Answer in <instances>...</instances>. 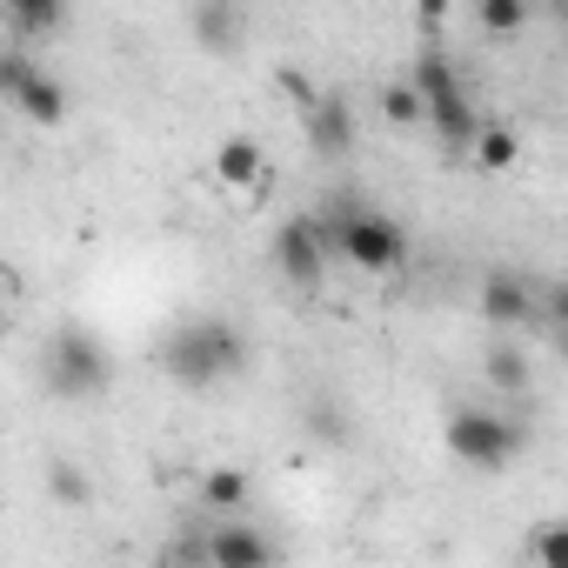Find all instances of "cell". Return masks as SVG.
I'll use <instances>...</instances> for the list:
<instances>
[{
	"label": "cell",
	"instance_id": "6da1fadb",
	"mask_svg": "<svg viewBox=\"0 0 568 568\" xmlns=\"http://www.w3.org/2000/svg\"><path fill=\"white\" fill-rule=\"evenodd\" d=\"M247 368V342L221 322V315H194L161 342V375L174 388H221Z\"/></svg>",
	"mask_w": 568,
	"mask_h": 568
},
{
	"label": "cell",
	"instance_id": "7a4b0ae2",
	"mask_svg": "<svg viewBox=\"0 0 568 568\" xmlns=\"http://www.w3.org/2000/svg\"><path fill=\"white\" fill-rule=\"evenodd\" d=\"M322 241H328V254H342L348 267H362V274H395L402 261H408V234L388 221V214H375V207H362V201H328L322 214Z\"/></svg>",
	"mask_w": 568,
	"mask_h": 568
},
{
	"label": "cell",
	"instance_id": "3957f363",
	"mask_svg": "<svg viewBox=\"0 0 568 568\" xmlns=\"http://www.w3.org/2000/svg\"><path fill=\"white\" fill-rule=\"evenodd\" d=\"M402 81L422 94V121L442 134V148H448V154H468V141L481 134V114H475V101L462 94V81H455L448 54H422V61H415V74H402Z\"/></svg>",
	"mask_w": 568,
	"mask_h": 568
},
{
	"label": "cell",
	"instance_id": "277c9868",
	"mask_svg": "<svg viewBox=\"0 0 568 568\" xmlns=\"http://www.w3.org/2000/svg\"><path fill=\"white\" fill-rule=\"evenodd\" d=\"M41 375H48V395H61V402H94V395H108L114 362H108L101 335H88V328H54V342H48V355H41Z\"/></svg>",
	"mask_w": 568,
	"mask_h": 568
},
{
	"label": "cell",
	"instance_id": "5b68a950",
	"mask_svg": "<svg viewBox=\"0 0 568 568\" xmlns=\"http://www.w3.org/2000/svg\"><path fill=\"white\" fill-rule=\"evenodd\" d=\"M521 448V428L495 408H462L448 422V455L468 462V468H508V455Z\"/></svg>",
	"mask_w": 568,
	"mask_h": 568
},
{
	"label": "cell",
	"instance_id": "8992f818",
	"mask_svg": "<svg viewBox=\"0 0 568 568\" xmlns=\"http://www.w3.org/2000/svg\"><path fill=\"white\" fill-rule=\"evenodd\" d=\"M328 241H322V221L315 214H295V221H281L274 234V267L295 281V288H322V274H328Z\"/></svg>",
	"mask_w": 568,
	"mask_h": 568
},
{
	"label": "cell",
	"instance_id": "52a82bcc",
	"mask_svg": "<svg viewBox=\"0 0 568 568\" xmlns=\"http://www.w3.org/2000/svg\"><path fill=\"white\" fill-rule=\"evenodd\" d=\"M481 322L488 328H541V288L535 281H521V274H508V267H495L488 281H481Z\"/></svg>",
	"mask_w": 568,
	"mask_h": 568
},
{
	"label": "cell",
	"instance_id": "ba28073f",
	"mask_svg": "<svg viewBox=\"0 0 568 568\" xmlns=\"http://www.w3.org/2000/svg\"><path fill=\"white\" fill-rule=\"evenodd\" d=\"M201 541H207V568H274V541H267L254 521L201 528Z\"/></svg>",
	"mask_w": 568,
	"mask_h": 568
},
{
	"label": "cell",
	"instance_id": "9c48e42d",
	"mask_svg": "<svg viewBox=\"0 0 568 568\" xmlns=\"http://www.w3.org/2000/svg\"><path fill=\"white\" fill-rule=\"evenodd\" d=\"M302 121H308V148H315L322 161L355 154V108H348L342 94H315V108H308Z\"/></svg>",
	"mask_w": 568,
	"mask_h": 568
},
{
	"label": "cell",
	"instance_id": "30bf717a",
	"mask_svg": "<svg viewBox=\"0 0 568 568\" xmlns=\"http://www.w3.org/2000/svg\"><path fill=\"white\" fill-rule=\"evenodd\" d=\"M0 21L21 34L14 48H28V54H34V41H41V34H54V28L68 21V8H61V0H8V8H0Z\"/></svg>",
	"mask_w": 568,
	"mask_h": 568
},
{
	"label": "cell",
	"instance_id": "8fae6325",
	"mask_svg": "<svg viewBox=\"0 0 568 568\" xmlns=\"http://www.w3.org/2000/svg\"><path fill=\"white\" fill-rule=\"evenodd\" d=\"M214 181H221V187H254V181H261V141H247V134L221 141V148H214Z\"/></svg>",
	"mask_w": 568,
	"mask_h": 568
},
{
	"label": "cell",
	"instance_id": "7c38bea8",
	"mask_svg": "<svg viewBox=\"0 0 568 568\" xmlns=\"http://www.w3.org/2000/svg\"><path fill=\"white\" fill-rule=\"evenodd\" d=\"M187 28H194V41H201V48H214V54H234V41H241V14H234V8H221V0L194 8V14H187Z\"/></svg>",
	"mask_w": 568,
	"mask_h": 568
},
{
	"label": "cell",
	"instance_id": "4fadbf2b",
	"mask_svg": "<svg viewBox=\"0 0 568 568\" xmlns=\"http://www.w3.org/2000/svg\"><path fill=\"white\" fill-rule=\"evenodd\" d=\"M14 108H21L28 121H41V128H54V121L68 114V88H61V81H54L48 68H41V74H34V81H28L21 94H14Z\"/></svg>",
	"mask_w": 568,
	"mask_h": 568
},
{
	"label": "cell",
	"instance_id": "5bb4252c",
	"mask_svg": "<svg viewBox=\"0 0 568 568\" xmlns=\"http://www.w3.org/2000/svg\"><path fill=\"white\" fill-rule=\"evenodd\" d=\"M201 501L221 508V515H241L247 508V468H207L201 475Z\"/></svg>",
	"mask_w": 568,
	"mask_h": 568
},
{
	"label": "cell",
	"instance_id": "9a60e30c",
	"mask_svg": "<svg viewBox=\"0 0 568 568\" xmlns=\"http://www.w3.org/2000/svg\"><path fill=\"white\" fill-rule=\"evenodd\" d=\"M468 154H475V168L501 174V168H515V161H521V141H515L508 128H481V134L468 141Z\"/></svg>",
	"mask_w": 568,
	"mask_h": 568
},
{
	"label": "cell",
	"instance_id": "2e32d148",
	"mask_svg": "<svg viewBox=\"0 0 568 568\" xmlns=\"http://www.w3.org/2000/svg\"><path fill=\"white\" fill-rule=\"evenodd\" d=\"M475 21H481L488 34H521V28L535 21V8H528V0H481Z\"/></svg>",
	"mask_w": 568,
	"mask_h": 568
},
{
	"label": "cell",
	"instance_id": "e0dca14e",
	"mask_svg": "<svg viewBox=\"0 0 568 568\" xmlns=\"http://www.w3.org/2000/svg\"><path fill=\"white\" fill-rule=\"evenodd\" d=\"M34 74H41V61H34L28 48H0V101H8V108H14V94H21Z\"/></svg>",
	"mask_w": 568,
	"mask_h": 568
},
{
	"label": "cell",
	"instance_id": "ac0fdd59",
	"mask_svg": "<svg viewBox=\"0 0 568 568\" xmlns=\"http://www.w3.org/2000/svg\"><path fill=\"white\" fill-rule=\"evenodd\" d=\"M48 495L68 501V508H88V501H94V481H88L74 462H54V468H48Z\"/></svg>",
	"mask_w": 568,
	"mask_h": 568
},
{
	"label": "cell",
	"instance_id": "d6986e66",
	"mask_svg": "<svg viewBox=\"0 0 568 568\" xmlns=\"http://www.w3.org/2000/svg\"><path fill=\"white\" fill-rule=\"evenodd\" d=\"M382 121H388V128H415V121H422V94H415L408 81H388V88H382Z\"/></svg>",
	"mask_w": 568,
	"mask_h": 568
},
{
	"label": "cell",
	"instance_id": "ffe728a7",
	"mask_svg": "<svg viewBox=\"0 0 568 568\" xmlns=\"http://www.w3.org/2000/svg\"><path fill=\"white\" fill-rule=\"evenodd\" d=\"M488 382L495 388H528V355L521 348H495L488 355Z\"/></svg>",
	"mask_w": 568,
	"mask_h": 568
},
{
	"label": "cell",
	"instance_id": "44dd1931",
	"mask_svg": "<svg viewBox=\"0 0 568 568\" xmlns=\"http://www.w3.org/2000/svg\"><path fill=\"white\" fill-rule=\"evenodd\" d=\"M535 561L541 568H568V528L561 521H541L535 528Z\"/></svg>",
	"mask_w": 568,
	"mask_h": 568
},
{
	"label": "cell",
	"instance_id": "7402d4cb",
	"mask_svg": "<svg viewBox=\"0 0 568 568\" xmlns=\"http://www.w3.org/2000/svg\"><path fill=\"white\" fill-rule=\"evenodd\" d=\"M174 561H181V568H207V541H201V535L174 541Z\"/></svg>",
	"mask_w": 568,
	"mask_h": 568
},
{
	"label": "cell",
	"instance_id": "603a6c76",
	"mask_svg": "<svg viewBox=\"0 0 568 568\" xmlns=\"http://www.w3.org/2000/svg\"><path fill=\"white\" fill-rule=\"evenodd\" d=\"M315 435L335 442V435H342V415H335V408H315Z\"/></svg>",
	"mask_w": 568,
	"mask_h": 568
},
{
	"label": "cell",
	"instance_id": "cb8c5ba5",
	"mask_svg": "<svg viewBox=\"0 0 568 568\" xmlns=\"http://www.w3.org/2000/svg\"><path fill=\"white\" fill-rule=\"evenodd\" d=\"M0 322H8V295H0Z\"/></svg>",
	"mask_w": 568,
	"mask_h": 568
}]
</instances>
